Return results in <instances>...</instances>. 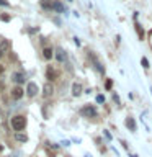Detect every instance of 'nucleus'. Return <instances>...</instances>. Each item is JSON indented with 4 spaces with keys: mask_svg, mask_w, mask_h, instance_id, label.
I'll use <instances>...</instances> for the list:
<instances>
[{
    "mask_svg": "<svg viewBox=\"0 0 152 157\" xmlns=\"http://www.w3.org/2000/svg\"><path fill=\"white\" fill-rule=\"evenodd\" d=\"M12 128L17 132H21L25 128H26V118H25L23 115H15L12 118Z\"/></svg>",
    "mask_w": 152,
    "mask_h": 157,
    "instance_id": "1",
    "label": "nucleus"
},
{
    "mask_svg": "<svg viewBox=\"0 0 152 157\" xmlns=\"http://www.w3.org/2000/svg\"><path fill=\"white\" fill-rule=\"evenodd\" d=\"M82 115H83V116H87V118H93V116H97V108L93 106V105H87V106H83V108H82Z\"/></svg>",
    "mask_w": 152,
    "mask_h": 157,
    "instance_id": "2",
    "label": "nucleus"
},
{
    "mask_svg": "<svg viewBox=\"0 0 152 157\" xmlns=\"http://www.w3.org/2000/svg\"><path fill=\"white\" fill-rule=\"evenodd\" d=\"M46 78H48L49 82H52V80H56V78H57V71L52 66H48L46 67Z\"/></svg>",
    "mask_w": 152,
    "mask_h": 157,
    "instance_id": "3",
    "label": "nucleus"
},
{
    "mask_svg": "<svg viewBox=\"0 0 152 157\" xmlns=\"http://www.w3.org/2000/svg\"><path fill=\"white\" fill-rule=\"evenodd\" d=\"M52 93H54V85L51 82H46L43 85V95L46 98H49V97H52Z\"/></svg>",
    "mask_w": 152,
    "mask_h": 157,
    "instance_id": "4",
    "label": "nucleus"
},
{
    "mask_svg": "<svg viewBox=\"0 0 152 157\" xmlns=\"http://www.w3.org/2000/svg\"><path fill=\"white\" fill-rule=\"evenodd\" d=\"M26 93H28L29 98L36 97V95H38V85H36V83H34V82H29L28 87H26Z\"/></svg>",
    "mask_w": 152,
    "mask_h": 157,
    "instance_id": "5",
    "label": "nucleus"
},
{
    "mask_svg": "<svg viewBox=\"0 0 152 157\" xmlns=\"http://www.w3.org/2000/svg\"><path fill=\"white\" fill-rule=\"evenodd\" d=\"M12 80L15 82V83H23L25 80H26V75H25L23 72H13V75H12Z\"/></svg>",
    "mask_w": 152,
    "mask_h": 157,
    "instance_id": "6",
    "label": "nucleus"
},
{
    "mask_svg": "<svg viewBox=\"0 0 152 157\" xmlns=\"http://www.w3.org/2000/svg\"><path fill=\"white\" fill-rule=\"evenodd\" d=\"M56 59H57L59 62H66L67 61V52L64 51L62 48H57L56 49Z\"/></svg>",
    "mask_w": 152,
    "mask_h": 157,
    "instance_id": "7",
    "label": "nucleus"
},
{
    "mask_svg": "<svg viewBox=\"0 0 152 157\" xmlns=\"http://www.w3.org/2000/svg\"><path fill=\"white\" fill-rule=\"evenodd\" d=\"M126 128H127L131 132H136V131H137V124H136L134 118H126Z\"/></svg>",
    "mask_w": 152,
    "mask_h": 157,
    "instance_id": "8",
    "label": "nucleus"
},
{
    "mask_svg": "<svg viewBox=\"0 0 152 157\" xmlns=\"http://www.w3.org/2000/svg\"><path fill=\"white\" fill-rule=\"evenodd\" d=\"M12 97L15 98V100H20V98L23 97V88L20 87V85H17V87L12 90Z\"/></svg>",
    "mask_w": 152,
    "mask_h": 157,
    "instance_id": "9",
    "label": "nucleus"
},
{
    "mask_svg": "<svg viewBox=\"0 0 152 157\" xmlns=\"http://www.w3.org/2000/svg\"><path fill=\"white\" fill-rule=\"evenodd\" d=\"M82 90H83V88H82V85H80L78 82H75V83L72 85V95H74V97H80V95H82Z\"/></svg>",
    "mask_w": 152,
    "mask_h": 157,
    "instance_id": "10",
    "label": "nucleus"
},
{
    "mask_svg": "<svg viewBox=\"0 0 152 157\" xmlns=\"http://www.w3.org/2000/svg\"><path fill=\"white\" fill-rule=\"evenodd\" d=\"M52 10H56V12H59V13H64L66 12V7H64V5L61 3V2H52Z\"/></svg>",
    "mask_w": 152,
    "mask_h": 157,
    "instance_id": "11",
    "label": "nucleus"
},
{
    "mask_svg": "<svg viewBox=\"0 0 152 157\" xmlns=\"http://www.w3.org/2000/svg\"><path fill=\"white\" fill-rule=\"evenodd\" d=\"M52 56H54V54H52V49H51V48H44V49H43V57H44V59H48V61H49Z\"/></svg>",
    "mask_w": 152,
    "mask_h": 157,
    "instance_id": "12",
    "label": "nucleus"
},
{
    "mask_svg": "<svg viewBox=\"0 0 152 157\" xmlns=\"http://www.w3.org/2000/svg\"><path fill=\"white\" fill-rule=\"evenodd\" d=\"M15 137H17L18 142H26V141H28V136L25 134V132H17V134H15Z\"/></svg>",
    "mask_w": 152,
    "mask_h": 157,
    "instance_id": "13",
    "label": "nucleus"
},
{
    "mask_svg": "<svg viewBox=\"0 0 152 157\" xmlns=\"http://www.w3.org/2000/svg\"><path fill=\"white\" fill-rule=\"evenodd\" d=\"M134 28H136V31H137V34H139V39H144V29L141 28V25L139 23H134Z\"/></svg>",
    "mask_w": 152,
    "mask_h": 157,
    "instance_id": "14",
    "label": "nucleus"
},
{
    "mask_svg": "<svg viewBox=\"0 0 152 157\" xmlns=\"http://www.w3.org/2000/svg\"><path fill=\"white\" fill-rule=\"evenodd\" d=\"M8 46H10V43H8V41H3L2 44H0V57L3 56V52L7 51V48H8Z\"/></svg>",
    "mask_w": 152,
    "mask_h": 157,
    "instance_id": "15",
    "label": "nucleus"
},
{
    "mask_svg": "<svg viewBox=\"0 0 152 157\" xmlns=\"http://www.w3.org/2000/svg\"><path fill=\"white\" fill-rule=\"evenodd\" d=\"M41 7L46 8V10H52V2H49V0H43V2H41Z\"/></svg>",
    "mask_w": 152,
    "mask_h": 157,
    "instance_id": "16",
    "label": "nucleus"
},
{
    "mask_svg": "<svg viewBox=\"0 0 152 157\" xmlns=\"http://www.w3.org/2000/svg\"><path fill=\"white\" fill-rule=\"evenodd\" d=\"M141 64H142V67H144V69H149V61H147L146 57L141 59Z\"/></svg>",
    "mask_w": 152,
    "mask_h": 157,
    "instance_id": "17",
    "label": "nucleus"
},
{
    "mask_svg": "<svg viewBox=\"0 0 152 157\" xmlns=\"http://www.w3.org/2000/svg\"><path fill=\"white\" fill-rule=\"evenodd\" d=\"M111 87H113V80H110V78H108V80L105 82V88H106V90H110Z\"/></svg>",
    "mask_w": 152,
    "mask_h": 157,
    "instance_id": "18",
    "label": "nucleus"
},
{
    "mask_svg": "<svg viewBox=\"0 0 152 157\" xmlns=\"http://www.w3.org/2000/svg\"><path fill=\"white\" fill-rule=\"evenodd\" d=\"M95 66H97V69H98V71H100L101 74H103V72H105V69H103V66H101V64H100V62H98V61H95Z\"/></svg>",
    "mask_w": 152,
    "mask_h": 157,
    "instance_id": "19",
    "label": "nucleus"
},
{
    "mask_svg": "<svg viewBox=\"0 0 152 157\" xmlns=\"http://www.w3.org/2000/svg\"><path fill=\"white\" fill-rule=\"evenodd\" d=\"M97 101L98 103H103V101H105V97H103V95H97Z\"/></svg>",
    "mask_w": 152,
    "mask_h": 157,
    "instance_id": "20",
    "label": "nucleus"
},
{
    "mask_svg": "<svg viewBox=\"0 0 152 157\" xmlns=\"http://www.w3.org/2000/svg\"><path fill=\"white\" fill-rule=\"evenodd\" d=\"M0 20H2V21H8L10 17H8V15H0Z\"/></svg>",
    "mask_w": 152,
    "mask_h": 157,
    "instance_id": "21",
    "label": "nucleus"
},
{
    "mask_svg": "<svg viewBox=\"0 0 152 157\" xmlns=\"http://www.w3.org/2000/svg\"><path fill=\"white\" fill-rule=\"evenodd\" d=\"M0 5H2V7H8V2L7 0H0Z\"/></svg>",
    "mask_w": 152,
    "mask_h": 157,
    "instance_id": "22",
    "label": "nucleus"
},
{
    "mask_svg": "<svg viewBox=\"0 0 152 157\" xmlns=\"http://www.w3.org/2000/svg\"><path fill=\"white\" fill-rule=\"evenodd\" d=\"M105 137H106V139H110V141H111V134H110L108 131H105Z\"/></svg>",
    "mask_w": 152,
    "mask_h": 157,
    "instance_id": "23",
    "label": "nucleus"
},
{
    "mask_svg": "<svg viewBox=\"0 0 152 157\" xmlns=\"http://www.w3.org/2000/svg\"><path fill=\"white\" fill-rule=\"evenodd\" d=\"M61 144H62V146H70V142H69V141H62Z\"/></svg>",
    "mask_w": 152,
    "mask_h": 157,
    "instance_id": "24",
    "label": "nucleus"
},
{
    "mask_svg": "<svg viewBox=\"0 0 152 157\" xmlns=\"http://www.w3.org/2000/svg\"><path fill=\"white\" fill-rule=\"evenodd\" d=\"M2 72H3V66L0 64V74H2Z\"/></svg>",
    "mask_w": 152,
    "mask_h": 157,
    "instance_id": "25",
    "label": "nucleus"
},
{
    "mask_svg": "<svg viewBox=\"0 0 152 157\" xmlns=\"http://www.w3.org/2000/svg\"><path fill=\"white\" fill-rule=\"evenodd\" d=\"M85 157H92V155H90V154H87V155H85Z\"/></svg>",
    "mask_w": 152,
    "mask_h": 157,
    "instance_id": "26",
    "label": "nucleus"
},
{
    "mask_svg": "<svg viewBox=\"0 0 152 157\" xmlns=\"http://www.w3.org/2000/svg\"><path fill=\"white\" fill-rule=\"evenodd\" d=\"M10 157H17V155H10Z\"/></svg>",
    "mask_w": 152,
    "mask_h": 157,
    "instance_id": "27",
    "label": "nucleus"
},
{
    "mask_svg": "<svg viewBox=\"0 0 152 157\" xmlns=\"http://www.w3.org/2000/svg\"><path fill=\"white\" fill-rule=\"evenodd\" d=\"M131 157H137V155H131Z\"/></svg>",
    "mask_w": 152,
    "mask_h": 157,
    "instance_id": "28",
    "label": "nucleus"
}]
</instances>
